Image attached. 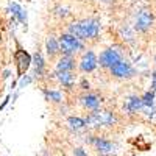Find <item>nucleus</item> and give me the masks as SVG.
Returning <instances> with one entry per match:
<instances>
[{
	"instance_id": "f257e3e1",
	"label": "nucleus",
	"mask_w": 156,
	"mask_h": 156,
	"mask_svg": "<svg viewBox=\"0 0 156 156\" xmlns=\"http://www.w3.org/2000/svg\"><path fill=\"white\" fill-rule=\"evenodd\" d=\"M101 25L97 19H81L69 25L67 33L73 34L80 41H89V39H95L100 33Z\"/></svg>"
},
{
	"instance_id": "f03ea898",
	"label": "nucleus",
	"mask_w": 156,
	"mask_h": 156,
	"mask_svg": "<svg viewBox=\"0 0 156 156\" xmlns=\"http://www.w3.org/2000/svg\"><path fill=\"white\" fill-rule=\"evenodd\" d=\"M86 126L87 129H100V128H106V126H114L117 123V115L112 111L106 109H95L90 111L86 117Z\"/></svg>"
},
{
	"instance_id": "7ed1b4c3",
	"label": "nucleus",
	"mask_w": 156,
	"mask_h": 156,
	"mask_svg": "<svg viewBox=\"0 0 156 156\" xmlns=\"http://www.w3.org/2000/svg\"><path fill=\"white\" fill-rule=\"evenodd\" d=\"M59 47H61L62 55H72V56L84 48L83 41H80V39L75 37L70 33H64L59 36Z\"/></svg>"
},
{
	"instance_id": "20e7f679",
	"label": "nucleus",
	"mask_w": 156,
	"mask_h": 156,
	"mask_svg": "<svg viewBox=\"0 0 156 156\" xmlns=\"http://www.w3.org/2000/svg\"><path fill=\"white\" fill-rule=\"evenodd\" d=\"M86 140H89V144L95 148V151L100 156H112L117 151V145L103 136H89V139Z\"/></svg>"
},
{
	"instance_id": "39448f33",
	"label": "nucleus",
	"mask_w": 156,
	"mask_h": 156,
	"mask_svg": "<svg viewBox=\"0 0 156 156\" xmlns=\"http://www.w3.org/2000/svg\"><path fill=\"white\" fill-rule=\"evenodd\" d=\"M109 72H111V75H112L114 78H119V80H128V78L134 76L136 69L133 67V64L129 62V61L122 59V61L117 62L115 66H112V67L109 69Z\"/></svg>"
},
{
	"instance_id": "423d86ee",
	"label": "nucleus",
	"mask_w": 156,
	"mask_h": 156,
	"mask_svg": "<svg viewBox=\"0 0 156 156\" xmlns=\"http://www.w3.org/2000/svg\"><path fill=\"white\" fill-rule=\"evenodd\" d=\"M119 61H122V51L114 48V47L103 50L100 53V56H98V64L101 67H105V69H111Z\"/></svg>"
},
{
	"instance_id": "0eeeda50",
	"label": "nucleus",
	"mask_w": 156,
	"mask_h": 156,
	"mask_svg": "<svg viewBox=\"0 0 156 156\" xmlns=\"http://www.w3.org/2000/svg\"><path fill=\"white\" fill-rule=\"evenodd\" d=\"M153 25V14L148 9H139L134 14V30L145 33Z\"/></svg>"
},
{
	"instance_id": "6e6552de",
	"label": "nucleus",
	"mask_w": 156,
	"mask_h": 156,
	"mask_svg": "<svg viewBox=\"0 0 156 156\" xmlns=\"http://www.w3.org/2000/svg\"><path fill=\"white\" fill-rule=\"evenodd\" d=\"M78 66H80V70L84 72V73L92 72L98 66V58H97V55L94 53L92 50H87V51H84V53H83V56H81L80 64H78Z\"/></svg>"
},
{
	"instance_id": "1a4fd4ad",
	"label": "nucleus",
	"mask_w": 156,
	"mask_h": 156,
	"mask_svg": "<svg viewBox=\"0 0 156 156\" xmlns=\"http://www.w3.org/2000/svg\"><path fill=\"white\" fill-rule=\"evenodd\" d=\"M14 61H16V67H17V76H23V73L28 70L30 64L33 62L31 56L22 48H19L14 53Z\"/></svg>"
},
{
	"instance_id": "9d476101",
	"label": "nucleus",
	"mask_w": 156,
	"mask_h": 156,
	"mask_svg": "<svg viewBox=\"0 0 156 156\" xmlns=\"http://www.w3.org/2000/svg\"><path fill=\"white\" fill-rule=\"evenodd\" d=\"M144 101H142V97L139 95H129L125 103H123V111L126 114H137L142 111V108H144Z\"/></svg>"
},
{
	"instance_id": "9b49d317",
	"label": "nucleus",
	"mask_w": 156,
	"mask_h": 156,
	"mask_svg": "<svg viewBox=\"0 0 156 156\" xmlns=\"http://www.w3.org/2000/svg\"><path fill=\"white\" fill-rule=\"evenodd\" d=\"M80 103H81V106H83L84 109L95 111V109H98V108H100L101 100H100V97H98V95H95V94H84V95H81Z\"/></svg>"
},
{
	"instance_id": "f8f14e48",
	"label": "nucleus",
	"mask_w": 156,
	"mask_h": 156,
	"mask_svg": "<svg viewBox=\"0 0 156 156\" xmlns=\"http://www.w3.org/2000/svg\"><path fill=\"white\" fill-rule=\"evenodd\" d=\"M75 67V59L72 55H62L56 62V72H72Z\"/></svg>"
},
{
	"instance_id": "ddd939ff",
	"label": "nucleus",
	"mask_w": 156,
	"mask_h": 156,
	"mask_svg": "<svg viewBox=\"0 0 156 156\" xmlns=\"http://www.w3.org/2000/svg\"><path fill=\"white\" fill-rule=\"evenodd\" d=\"M55 76L66 89H72L75 84V75L72 72H55Z\"/></svg>"
},
{
	"instance_id": "4468645a",
	"label": "nucleus",
	"mask_w": 156,
	"mask_h": 156,
	"mask_svg": "<svg viewBox=\"0 0 156 156\" xmlns=\"http://www.w3.org/2000/svg\"><path fill=\"white\" fill-rule=\"evenodd\" d=\"M45 50H47V55L50 58L56 56L59 51H61V47H59V39H56L55 36H48L47 41H45Z\"/></svg>"
},
{
	"instance_id": "2eb2a0df",
	"label": "nucleus",
	"mask_w": 156,
	"mask_h": 156,
	"mask_svg": "<svg viewBox=\"0 0 156 156\" xmlns=\"http://www.w3.org/2000/svg\"><path fill=\"white\" fill-rule=\"evenodd\" d=\"M67 126H69L70 131H73V133L84 131V129L87 128L86 126V120L83 119V117H69V119H67Z\"/></svg>"
},
{
	"instance_id": "dca6fc26",
	"label": "nucleus",
	"mask_w": 156,
	"mask_h": 156,
	"mask_svg": "<svg viewBox=\"0 0 156 156\" xmlns=\"http://www.w3.org/2000/svg\"><path fill=\"white\" fill-rule=\"evenodd\" d=\"M33 64H34V76L41 78L45 70V61H44V56L41 51H36L33 55Z\"/></svg>"
},
{
	"instance_id": "f3484780",
	"label": "nucleus",
	"mask_w": 156,
	"mask_h": 156,
	"mask_svg": "<svg viewBox=\"0 0 156 156\" xmlns=\"http://www.w3.org/2000/svg\"><path fill=\"white\" fill-rule=\"evenodd\" d=\"M9 9H11V12H12V16H14L22 25H25V27H27V11H23L22 6L17 5V3H11V5H9Z\"/></svg>"
},
{
	"instance_id": "a211bd4d",
	"label": "nucleus",
	"mask_w": 156,
	"mask_h": 156,
	"mask_svg": "<svg viewBox=\"0 0 156 156\" xmlns=\"http://www.w3.org/2000/svg\"><path fill=\"white\" fill-rule=\"evenodd\" d=\"M44 95H45L47 100L53 101V103H61L62 101V94L59 92V90H56V89H45Z\"/></svg>"
},
{
	"instance_id": "6ab92c4d",
	"label": "nucleus",
	"mask_w": 156,
	"mask_h": 156,
	"mask_svg": "<svg viewBox=\"0 0 156 156\" xmlns=\"http://www.w3.org/2000/svg\"><path fill=\"white\" fill-rule=\"evenodd\" d=\"M134 28H131V27H128V25H123V27L120 28V36H122V39L123 41H126V42H133L134 41Z\"/></svg>"
},
{
	"instance_id": "aec40b11",
	"label": "nucleus",
	"mask_w": 156,
	"mask_h": 156,
	"mask_svg": "<svg viewBox=\"0 0 156 156\" xmlns=\"http://www.w3.org/2000/svg\"><path fill=\"white\" fill-rule=\"evenodd\" d=\"M142 101H144L145 106H154V90H147L142 95Z\"/></svg>"
},
{
	"instance_id": "412c9836",
	"label": "nucleus",
	"mask_w": 156,
	"mask_h": 156,
	"mask_svg": "<svg viewBox=\"0 0 156 156\" xmlns=\"http://www.w3.org/2000/svg\"><path fill=\"white\" fill-rule=\"evenodd\" d=\"M55 14H56L58 17H67L70 12H69L67 8H61V6H58V8L55 9Z\"/></svg>"
},
{
	"instance_id": "4be33fe9",
	"label": "nucleus",
	"mask_w": 156,
	"mask_h": 156,
	"mask_svg": "<svg viewBox=\"0 0 156 156\" xmlns=\"http://www.w3.org/2000/svg\"><path fill=\"white\" fill-rule=\"evenodd\" d=\"M31 81H33V78L27 75V76H25V78H22V80H20V83H19V87L22 89V87H25V86H27V84H30Z\"/></svg>"
},
{
	"instance_id": "5701e85b",
	"label": "nucleus",
	"mask_w": 156,
	"mask_h": 156,
	"mask_svg": "<svg viewBox=\"0 0 156 156\" xmlns=\"http://www.w3.org/2000/svg\"><path fill=\"white\" fill-rule=\"evenodd\" d=\"M89 87H90L89 81L86 80V78H83V80L80 81V89H83V90H89Z\"/></svg>"
},
{
	"instance_id": "b1692460",
	"label": "nucleus",
	"mask_w": 156,
	"mask_h": 156,
	"mask_svg": "<svg viewBox=\"0 0 156 156\" xmlns=\"http://www.w3.org/2000/svg\"><path fill=\"white\" fill-rule=\"evenodd\" d=\"M73 156H87V153H86L81 147H76V148L73 150Z\"/></svg>"
},
{
	"instance_id": "393cba45",
	"label": "nucleus",
	"mask_w": 156,
	"mask_h": 156,
	"mask_svg": "<svg viewBox=\"0 0 156 156\" xmlns=\"http://www.w3.org/2000/svg\"><path fill=\"white\" fill-rule=\"evenodd\" d=\"M151 90H154V92H156V70L151 75Z\"/></svg>"
},
{
	"instance_id": "a878e982",
	"label": "nucleus",
	"mask_w": 156,
	"mask_h": 156,
	"mask_svg": "<svg viewBox=\"0 0 156 156\" xmlns=\"http://www.w3.org/2000/svg\"><path fill=\"white\" fill-rule=\"evenodd\" d=\"M101 2H109V0H101Z\"/></svg>"
},
{
	"instance_id": "bb28decb",
	"label": "nucleus",
	"mask_w": 156,
	"mask_h": 156,
	"mask_svg": "<svg viewBox=\"0 0 156 156\" xmlns=\"http://www.w3.org/2000/svg\"><path fill=\"white\" fill-rule=\"evenodd\" d=\"M154 64H156V56H154Z\"/></svg>"
}]
</instances>
